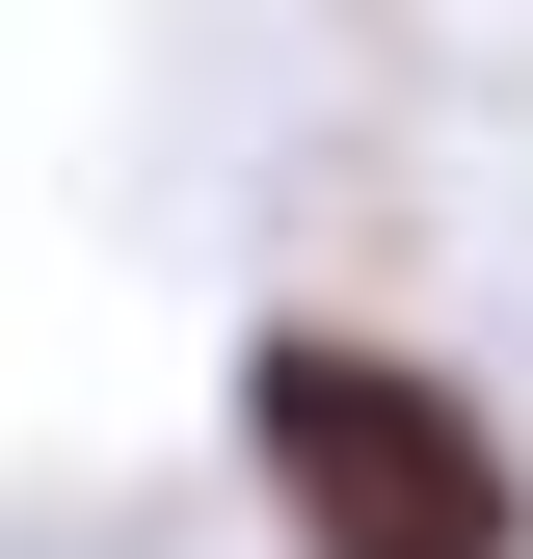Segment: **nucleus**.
<instances>
[{"label": "nucleus", "mask_w": 533, "mask_h": 559, "mask_svg": "<svg viewBox=\"0 0 533 559\" xmlns=\"http://www.w3.org/2000/svg\"><path fill=\"white\" fill-rule=\"evenodd\" d=\"M240 479H266L294 559H533V453L374 320H266L240 346Z\"/></svg>", "instance_id": "f257e3e1"}]
</instances>
